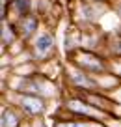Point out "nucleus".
<instances>
[{
	"label": "nucleus",
	"instance_id": "2",
	"mask_svg": "<svg viewBox=\"0 0 121 127\" xmlns=\"http://www.w3.org/2000/svg\"><path fill=\"white\" fill-rule=\"evenodd\" d=\"M67 108H71V110L76 112V114L90 116V118H99V116H101V108H97V107H90V105H86L82 99L67 101Z\"/></svg>",
	"mask_w": 121,
	"mask_h": 127
},
{
	"label": "nucleus",
	"instance_id": "7",
	"mask_svg": "<svg viewBox=\"0 0 121 127\" xmlns=\"http://www.w3.org/2000/svg\"><path fill=\"white\" fill-rule=\"evenodd\" d=\"M35 30V19H23V34L24 36H28V34H32V32Z\"/></svg>",
	"mask_w": 121,
	"mask_h": 127
},
{
	"label": "nucleus",
	"instance_id": "8",
	"mask_svg": "<svg viewBox=\"0 0 121 127\" xmlns=\"http://www.w3.org/2000/svg\"><path fill=\"white\" fill-rule=\"evenodd\" d=\"M56 127H88V123H82V122H63V123H58Z\"/></svg>",
	"mask_w": 121,
	"mask_h": 127
},
{
	"label": "nucleus",
	"instance_id": "1",
	"mask_svg": "<svg viewBox=\"0 0 121 127\" xmlns=\"http://www.w3.org/2000/svg\"><path fill=\"white\" fill-rule=\"evenodd\" d=\"M21 107H23L24 110L28 112V114L37 116V114H41V112L45 110V101H43V99H39V97H35V95L24 94V97L21 99Z\"/></svg>",
	"mask_w": 121,
	"mask_h": 127
},
{
	"label": "nucleus",
	"instance_id": "3",
	"mask_svg": "<svg viewBox=\"0 0 121 127\" xmlns=\"http://www.w3.org/2000/svg\"><path fill=\"white\" fill-rule=\"evenodd\" d=\"M78 65H80L82 69H88V71H93V73L104 71V64H102V60L97 58L95 54H91V52H84L82 58L78 60Z\"/></svg>",
	"mask_w": 121,
	"mask_h": 127
},
{
	"label": "nucleus",
	"instance_id": "4",
	"mask_svg": "<svg viewBox=\"0 0 121 127\" xmlns=\"http://www.w3.org/2000/svg\"><path fill=\"white\" fill-rule=\"evenodd\" d=\"M35 49L41 56L43 54H48V51L52 49V37L48 34H43V36H39V39L35 41Z\"/></svg>",
	"mask_w": 121,
	"mask_h": 127
},
{
	"label": "nucleus",
	"instance_id": "6",
	"mask_svg": "<svg viewBox=\"0 0 121 127\" xmlns=\"http://www.w3.org/2000/svg\"><path fill=\"white\" fill-rule=\"evenodd\" d=\"M73 79H74L73 82L76 84V86H84V88H93L95 86V84L91 82V80L88 79L82 71H73Z\"/></svg>",
	"mask_w": 121,
	"mask_h": 127
},
{
	"label": "nucleus",
	"instance_id": "5",
	"mask_svg": "<svg viewBox=\"0 0 121 127\" xmlns=\"http://www.w3.org/2000/svg\"><path fill=\"white\" fill-rule=\"evenodd\" d=\"M19 123L21 122L13 110H8V108L2 110V127H19Z\"/></svg>",
	"mask_w": 121,
	"mask_h": 127
},
{
	"label": "nucleus",
	"instance_id": "9",
	"mask_svg": "<svg viewBox=\"0 0 121 127\" xmlns=\"http://www.w3.org/2000/svg\"><path fill=\"white\" fill-rule=\"evenodd\" d=\"M19 11H28V0H15Z\"/></svg>",
	"mask_w": 121,
	"mask_h": 127
}]
</instances>
